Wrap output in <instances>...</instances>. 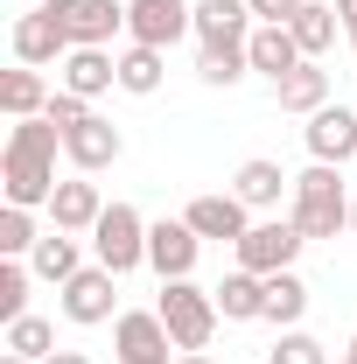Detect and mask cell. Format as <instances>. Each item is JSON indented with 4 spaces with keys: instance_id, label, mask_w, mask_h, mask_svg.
Here are the masks:
<instances>
[{
    "instance_id": "cb8c5ba5",
    "label": "cell",
    "mask_w": 357,
    "mask_h": 364,
    "mask_svg": "<svg viewBox=\"0 0 357 364\" xmlns=\"http://www.w3.org/2000/svg\"><path fill=\"white\" fill-rule=\"evenodd\" d=\"M309 316V280L287 267V273H273L267 280V316L260 322H273V329H294V322Z\"/></svg>"
},
{
    "instance_id": "ab89813d",
    "label": "cell",
    "mask_w": 357,
    "mask_h": 364,
    "mask_svg": "<svg viewBox=\"0 0 357 364\" xmlns=\"http://www.w3.org/2000/svg\"><path fill=\"white\" fill-rule=\"evenodd\" d=\"M351 358H357V336H351Z\"/></svg>"
},
{
    "instance_id": "d6986e66",
    "label": "cell",
    "mask_w": 357,
    "mask_h": 364,
    "mask_svg": "<svg viewBox=\"0 0 357 364\" xmlns=\"http://www.w3.org/2000/svg\"><path fill=\"white\" fill-rule=\"evenodd\" d=\"M280 189H294V176H280V161H267V154L238 161V176H231V196H238L245 210H273Z\"/></svg>"
},
{
    "instance_id": "3957f363",
    "label": "cell",
    "mask_w": 357,
    "mask_h": 364,
    "mask_svg": "<svg viewBox=\"0 0 357 364\" xmlns=\"http://www.w3.org/2000/svg\"><path fill=\"white\" fill-rule=\"evenodd\" d=\"M161 322H169V336H176V350H203L211 336H218V294L211 287H196V280H161Z\"/></svg>"
},
{
    "instance_id": "d6a6232c",
    "label": "cell",
    "mask_w": 357,
    "mask_h": 364,
    "mask_svg": "<svg viewBox=\"0 0 357 364\" xmlns=\"http://www.w3.org/2000/svg\"><path fill=\"white\" fill-rule=\"evenodd\" d=\"M245 7H252V21H267V28H287V21H294L309 0H245Z\"/></svg>"
},
{
    "instance_id": "7402d4cb",
    "label": "cell",
    "mask_w": 357,
    "mask_h": 364,
    "mask_svg": "<svg viewBox=\"0 0 357 364\" xmlns=\"http://www.w3.org/2000/svg\"><path fill=\"white\" fill-rule=\"evenodd\" d=\"M49 98H56V91H49V85H43V70H28V63L0 77V112H7V119H43Z\"/></svg>"
},
{
    "instance_id": "8fae6325",
    "label": "cell",
    "mask_w": 357,
    "mask_h": 364,
    "mask_svg": "<svg viewBox=\"0 0 357 364\" xmlns=\"http://www.w3.org/2000/svg\"><path fill=\"white\" fill-rule=\"evenodd\" d=\"M196 252H203V238L189 231V218L147 225V267L161 273V280H189V273H196Z\"/></svg>"
},
{
    "instance_id": "5bb4252c",
    "label": "cell",
    "mask_w": 357,
    "mask_h": 364,
    "mask_svg": "<svg viewBox=\"0 0 357 364\" xmlns=\"http://www.w3.org/2000/svg\"><path fill=\"white\" fill-rule=\"evenodd\" d=\"M196 43L203 49H245L252 43V7L245 0H196Z\"/></svg>"
},
{
    "instance_id": "8992f818",
    "label": "cell",
    "mask_w": 357,
    "mask_h": 364,
    "mask_svg": "<svg viewBox=\"0 0 357 364\" xmlns=\"http://www.w3.org/2000/svg\"><path fill=\"white\" fill-rule=\"evenodd\" d=\"M119 273L112 267H85L63 280V316L78 322V329H98V322H119Z\"/></svg>"
},
{
    "instance_id": "277c9868",
    "label": "cell",
    "mask_w": 357,
    "mask_h": 364,
    "mask_svg": "<svg viewBox=\"0 0 357 364\" xmlns=\"http://www.w3.org/2000/svg\"><path fill=\"white\" fill-rule=\"evenodd\" d=\"M91 252H98V267H112V273L147 267V218L134 203H105V218L91 225Z\"/></svg>"
},
{
    "instance_id": "d590c367",
    "label": "cell",
    "mask_w": 357,
    "mask_h": 364,
    "mask_svg": "<svg viewBox=\"0 0 357 364\" xmlns=\"http://www.w3.org/2000/svg\"><path fill=\"white\" fill-rule=\"evenodd\" d=\"M176 364H218V358H203V350H176Z\"/></svg>"
},
{
    "instance_id": "8d00e7d4",
    "label": "cell",
    "mask_w": 357,
    "mask_h": 364,
    "mask_svg": "<svg viewBox=\"0 0 357 364\" xmlns=\"http://www.w3.org/2000/svg\"><path fill=\"white\" fill-rule=\"evenodd\" d=\"M0 364H36V358H14V350H7V358H0Z\"/></svg>"
},
{
    "instance_id": "4316f807",
    "label": "cell",
    "mask_w": 357,
    "mask_h": 364,
    "mask_svg": "<svg viewBox=\"0 0 357 364\" xmlns=\"http://www.w3.org/2000/svg\"><path fill=\"white\" fill-rule=\"evenodd\" d=\"M36 210H21V203H0V259H28L36 252Z\"/></svg>"
},
{
    "instance_id": "6da1fadb",
    "label": "cell",
    "mask_w": 357,
    "mask_h": 364,
    "mask_svg": "<svg viewBox=\"0 0 357 364\" xmlns=\"http://www.w3.org/2000/svg\"><path fill=\"white\" fill-rule=\"evenodd\" d=\"M56 147H63L56 119H14V134L0 147V189H7V203L49 210V196H56Z\"/></svg>"
},
{
    "instance_id": "f1b7e54d",
    "label": "cell",
    "mask_w": 357,
    "mask_h": 364,
    "mask_svg": "<svg viewBox=\"0 0 357 364\" xmlns=\"http://www.w3.org/2000/svg\"><path fill=\"white\" fill-rule=\"evenodd\" d=\"M28 259H0V322H21L28 316Z\"/></svg>"
},
{
    "instance_id": "ffe728a7",
    "label": "cell",
    "mask_w": 357,
    "mask_h": 364,
    "mask_svg": "<svg viewBox=\"0 0 357 364\" xmlns=\"http://www.w3.org/2000/svg\"><path fill=\"white\" fill-rule=\"evenodd\" d=\"M28 273H36V280H56V287H63L70 273H85V259H78V231L49 225L43 238H36V252H28Z\"/></svg>"
},
{
    "instance_id": "ba28073f",
    "label": "cell",
    "mask_w": 357,
    "mask_h": 364,
    "mask_svg": "<svg viewBox=\"0 0 357 364\" xmlns=\"http://www.w3.org/2000/svg\"><path fill=\"white\" fill-rule=\"evenodd\" d=\"M127 36L147 49H169L182 36H196V7L189 0H127Z\"/></svg>"
},
{
    "instance_id": "ac0fdd59",
    "label": "cell",
    "mask_w": 357,
    "mask_h": 364,
    "mask_svg": "<svg viewBox=\"0 0 357 364\" xmlns=\"http://www.w3.org/2000/svg\"><path fill=\"white\" fill-rule=\"evenodd\" d=\"M245 56H252V70H260V77H273V85H280L287 70H302V63H309V56H302V43H294V28H267V21L252 28Z\"/></svg>"
},
{
    "instance_id": "83f0119b",
    "label": "cell",
    "mask_w": 357,
    "mask_h": 364,
    "mask_svg": "<svg viewBox=\"0 0 357 364\" xmlns=\"http://www.w3.org/2000/svg\"><path fill=\"white\" fill-rule=\"evenodd\" d=\"M7 350H14V358H56V329H49L43 316H21V322H7Z\"/></svg>"
},
{
    "instance_id": "9c48e42d",
    "label": "cell",
    "mask_w": 357,
    "mask_h": 364,
    "mask_svg": "<svg viewBox=\"0 0 357 364\" xmlns=\"http://www.w3.org/2000/svg\"><path fill=\"white\" fill-rule=\"evenodd\" d=\"M70 28H63V14H56V7H36V14H21V21H14V63H28V70H43V63H63V56H70Z\"/></svg>"
},
{
    "instance_id": "484cf974",
    "label": "cell",
    "mask_w": 357,
    "mask_h": 364,
    "mask_svg": "<svg viewBox=\"0 0 357 364\" xmlns=\"http://www.w3.org/2000/svg\"><path fill=\"white\" fill-rule=\"evenodd\" d=\"M287 28H294V43H302V56H322V49L336 43V28H343V14H336V0H329V7H322V0H309V7H302V14H294V21H287Z\"/></svg>"
},
{
    "instance_id": "f546056e",
    "label": "cell",
    "mask_w": 357,
    "mask_h": 364,
    "mask_svg": "<svg viewBox=\"0 0 357 364\" xmlns=\"http://www.w3.org/2000/svg\"><path fill=\"white\" fill-rule=\"evenodd\" d=\"M245 70H252V56H245V49H203V56H196V77H203V85H218V91H231Z\"/></svg>"
},
{
    "instance_id": "1f68e13d",
    "label": "cell",
    "mask_w": 357,
    "mask_h": 364,
    "mask_svg": "<svg viewBox=\"0 0 357 364\" xmlns=\"http://www.w3.org/2000/svg\"><path fill=\"white\" fill-rule=\"evenodd\" d=\"M43 119H56V127L70 134V127H85V119H91V98H78V91H63V85H56V98H49V112H43Z\"/></svg>"
},
{
    "instance_id": "4fadbf2b",
    "label": "cell",
    "mask_w": 357,
    "mask_h": 364,
    "mask_svg": "<svg viewBox=\"0 0 357 364\" xmlns=\"http://www.w3.org/2000/svg\"><path fill=\"white\" fill-rule=\"evenodd\" d=\"M182 218H189V231H196V238H224V245H238V238L252 231V210H245L231 189H211V196H196Z\"/></svg>"
},
{
    "instance_id": "2e32d148",
    "label": "cell",
    "mask_w": 357,
    "mask_h": 364,
    "mask_svg": "<svg viewBox=\"0 0 357 364\" xmlns=\"http://www.w3.org/2000/svg\"><path fill=\"white\" fill-rule=\"evenodd\" d=\"M56 85L78 91V98H98V91L119 85V56H112V49H70V56L56 63Z\"/></svg>"
},
{
    "instance_id": "5b68a950",
    "label": "cell",
    "mask_w": 357,
    "mask_h": 364,
    "mask_svg": "<svg viewBox=\"0 0 357 364\" xmlns=\"http://www.w3.org/2000/svg\"><path fill=\"white\" fill-rule=\"evenodd\" d=\"M302 245H309V238H302V225H294V218H267V225L245 231L231 252H238V267H245V273L273 280V273H287L294 259H302Z\"/></svg>"
},
{
    "instance_id": "74e56055",
    "label": "cell",
    "mask_w": 357,
    "mask_h": 364,
    "mask_svg": "<svg viewBox=\"0 0 357 364\" xmlns=\"http://www.w3.org/2000/svg\"><path fill=\"white\" fill-rule=\"evenodd\" d=\"M351 231H357V196H351Z\"/></svg>"
},
{
    "instance_id": "603a6c76",
    "label": "cell",
    "mask_w": 357,
    "mask_h": 364,
    "mask_svg": "<svg viewBox=\"0 0 357 364\" xmlns=\"http://www.w3.org/2000/svg\"><path fill=\"white\" fill-rule=\"evenodd\" d=\"M161 77H169V49H147V43H127V49H119V91L154 98Z\"/></svg>"
},
{
    "instance_id": "7a4b0ae2",
    "label": "cell",
    "mask_w": 357,
    "mask_h": 364,
    "mask_svg": "<svg viewBox=\"0 0 357 364\" xmlns=\"http://www.w3.org/2000/svg\"><path fill=\"white\" fill-rule=\"evenodd\" d=\"M287 218L302 225V238H336V231L351 225V189H343V168H329V161L302 168L294 189H287Z\"/></svg>"
},
{
    "instance_id": "44dd1931",
    "label": "cell",
    "mask_w": 357,
    "mask_h": 364,
    "mask_svg": "<svg viewBox=\"0 0 357 364\" xmlns=\"http://www.w3.org/2000/svg\"><path fill=\"white\" fill-rule=\"evenodd\" d=\"M211 294H218V316L224 322H260L267 316V280H260V273H224V287H211Z\"/></svg>"
},
{
    "instance_id": "4dcf8cb0",
    "label": "cell",
    "mask_w": 357,
    "mask_h": 364,
    "mask_svg": "<svg viewBox=\"0 0 357 364\" xmlns=\"http://www.w3.org/2000/svg\"><path fill=\"white\" fill-rule=\"evenodd\" d=\"M267 364H329V350L315 343L309 329H280V343H273V358Z\"/></svg>"
},
{
    "instance_id": "e0dca14e",
    "label": "cell",
    "mask_w": 357,
    "mask_h": 364,
    "mask_svg": "<svg viewBox=\"0 0 357 364\" xmlns=\"http://www.w3.org/2000/svg\"><path fill=\"white\" fill-rule=\"evenodd\" d=\"M98 218H105V196H98L91 176L56 182V196H49V225H56V231H91Z\"/></svg>"
},
{
    "instance_id": "836d02e7",
    "label": "cell",
    "mask_w": 357,
    "mask_h": 364,
    "mask_svg": "<svg viewBox=\"0 0 357 364\" xmlns=\"http://www.w3.org/2000/svg\"><path fill=\"white\" fill-rule=\"evenodd\" d=\"M336 14H343V36H351V49H357V0H336Z\"/></svg>"
},
{
    "instance_id": "e575fe53",
    "label": "cell",
    "mask_w": 357,
    "mask_h": 364,
    "mask_svg": "<svg viewBox=\"0 0 357 364\" xmlns=\"http://www.w3.org/2000/svg\"><path fill=\"white\" fill-rule=\"evenodd\" d=\"M43 364H91L85 350H56V358H43Z\"/></svg>"
},
{
    "instance_id": "52a82bcc",
    "label": "cell",
    "mask_w": 357,
    "mask_h": 364,
    "mask_svg": "<svg viewBox=\"0 0 357 364\" xmlns=\"http://www.w3.org/2000/svg\"><path fill=\"white\" fill-rule=\"evenodd\" d=\"M169 350H176V336H169L161 309H134V316L112 322V358L119 364H176Z\"/></svg>"
},
{
    "instance_id": "30bf717a",
    "label": "cell",
    "mask_w": 357,
    "mask_h": 364,
    "mask_svg": "<svg viewBox=\"0 0 357 364\" xmlns=\"http://www.w3.org/2000/svg\"><path fill=\"white\" fill-rule=\"evenodd\" d=\"M70 28L78 49H112V36H127V7L119 0H49Z\"/></svg>"
},
{
    "instance_id": "d4e9b609",
    "label": "cell",
    "mask_w": 357,
    "mask_h": 364,
    "mask_svg": "<svg viewBox=\"0 0 357 364\" xmlns=\"http://www.w3.org/2000/svg\"><path fill=\"white\" fill-rule=\"evenodd\" d=\"M273 98H280V112H322V105H329V70L302 63V70H287V77L273 85Z\"/></svg>"
},
{
    "instance_id": "f35d334b",
    "label": "cell",
    "mask_w": 357,
    "mask_h": 364,
    "mask_svg": "<svg viewBox=\"0 0 357 364\" xmlns=\"http://www.w3.org/2000/svg\"><path fill=\"white\" fill-rule=\"evenodd\" d=\"M336 364H357V358H351V350H343V358H336Z\"/></svg>"
},
{
    "instance_id": "9a60e30c",
    "label": "cell",
    "mask_w": 357,
    "mask_h": 364,
    "mask_svg": "<svg viewBox=\"0 0 357 364\" xmlns=\"http://www.w3.org/2000/svg\"><path fill=\"white\" fill-rule=\"evenodd\" d=\"M309 154L329 161V168H343V161L357 154V112H351V105H322V112H309Z\"/></svg>"
},
{
    "instance_id": "7c38bea8",
    "label": "cell",
    "mask_w": 357,
    "mask_h": 364,
    "mask_svg": "<svg viewBox=\"0 0 357 364\" xmlns=\"http://www.w3.org/2000/svg\"><path fill=\"white\" fill-rule=\"evenodd\" d=\"M63 154H70V168H78V176H98V168H112V161L127 154V134H119L112 119H98V112H91L85 127H70V134H63Z\"/></svg>"
}]
</instances>
